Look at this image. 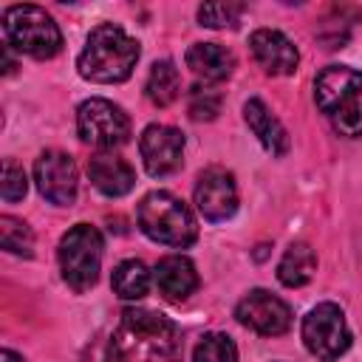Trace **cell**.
Segmentation results:
<instances>
[{
    "mask_svg": "<svg viewBox=\"0 0 362 362\" xmlns=\"http://www.w3.org/2000/svg\"><path fill=\"white\" fill-rule=\"evenodd\" d=\"M192 362H238V348L226 334H204L195 345Z\"/></svg>",
    "mask_w": 362,
    "mask_h": 362,
    "instance_id": "cell-23",
    "label": "cell"
},
{
    "mask_svg": "<svg viewBox=\"0 0 362 362\" xmlns=\"http://www.w3.org/2000/svg\"><path fill=\"white\" fill-rule=\"evenodd\" d=\"M0 246L11 255H23L28 257L34 252V232L25 221L20 218H11V215H3L0 218Z\"/></svg>",
    "mask_w": 362,
    "mask_h": 362,
    "instance_id": "cell-22",
    "label": "cell"
},
{
    "mask_svg": "<svg viewBox=\"0 0 362 362\" xmlns=\"http://www.w3.org/2000/svg\"><path fill=\"white\" fill-rule=\"evenodd\" d=\"M243 11H246L243 3H204L198 8V20L206 28H235Z\"/></svg>",
    "mask_w": 362,
    "mask_h": 362,
    "instance_id": "cell-24",
    "label": "cell"
},
{
    "mask_svg": "<svg viewBox=\"0 0 362 362\" xmlns=\"http://www.w3.org/2000/svg\"><path fill=\"white\" fill-rule=\"evenodd\" d=\"M314 99L337 133L362 136V74L348 65H328L314 79Z\"/></svg>",
    "mask_w": 362,
    "mask_h": 362,
    "instance_id": "cell-3",
    "label": "cell"
},
{
    "mask_svg": "<svg viewBox=\"0 0 362 362\" xmlns=\"http://www.w3.org/2000/svg\"><path fill=\"white\" fill-rule=\"evenodd\" d=\"M359 17H362V11L354 8V6H334V8L322 17L320 31H317L320 40L325 42V48H342V42L348 40L351 25H354Z\"/></svg>",
    "mask_w": 362,
    "mask_h": 362,
    "instance_id": "cell-21",
    "label": "cell"
},
{
    "mask_svg": "<svg viewBox=\"0 0 362 362\" xmlns=\"http://www.w3.org/2000/svg\"><path fill=\"white\" fill-rule=\"evenodd\" d=\"M34 181L42 198L68 206L76 198V164L62 150H45L34 164Z\"/></svg>",
    "mask_w": 362,
    "mask_h": 362,
    "instance_id": "cell-11",
    "label": "cell"
},
{
    "mask_svg": "<svg viewBox=\"0 0 362 362\" xmlns=\"http://www.w3.org/2000/svg\"><path fill=\"white\" fill-rule=\"evenodd\" d=\"M303 342L320 362H334L351 348L345 314L334 303H320L303 317Z\"/></svg>",
    "mask_w": 362,
    "mask_h": 362,
    "instance_id": "cell-7",
    "label": "cell"
},
{
    "mask_svg": "<svg viewBox=\"0 0 362 362\" xmlns=\"http://www.w3.org/2000/svg\"><path fill=\"white\" fill-rule=\"evenodd\" d=\"M156 286L170 303H184L198 288V272L189 257L184 255H167L156 266Z\"/></svg>",
    "mask_w": 362,
    "mask_h": 362,
    "instance_id": "cell-15",
    "label": "cell"
},
{
    "mask_svg": "<svg viewBox=\"0 0 362 362\" xmlns=\"http://www.w3.org/2000/svg\"><path fill=\"white\" fill-rule=\"evenodd\" d=\"M181 354L175 322L150 308H124L107 342V362H181Z\"/></svg>",
    "mask_w": 362,
    "mask_h": 362,
    "instance_id": "cell-1",
    "label": "cell"
},
{
    "mask_svg": "<svg viewBox=\"0 0 362 362\" xmlns=\"http://www.w3.org/2000/svg\"><path fill=\"white\" fill-rule=\"evenodd\" d=\"M88 175H90V184L102 195H110V198L127 195L133 189V184H136L133 167L124 158L113 156V153H96V156H90Z\"/></svg>",
    "mask_w": 362,
    "mask_h": 362,
    "instance_id": "cell-14",
    "label": "cell"
},
{
    "mask_svg": "<svg viewBox=\"0 0 362 362\" xmlns=\"http://www.w3.org/2000/svg\"><path fill=\"white\" fill-rule=\"evenodd\" d=\"M187 68L206 79V82H221L235 71V57L229 48L218 45V42H192L187 48Z\"/></svg>",
    "mask_w": 362,
    "mask_h": 362,
    "instance_id": "cell-17",
    "label": "cell"
},
{
    "mask_svg": "<svg viewBox=\"0 0 362 362\" xmlns=\"http://www.w3.org/2000/svg\"><path fill=\"white\" fill-rule=\"evenodd\" d=\"M243 119H246L249 130L257 136V141L266 147V153H272V156L288 153V133L280 124V119L266 107L263 99H249L243 105Z\"/></svg>",
    "mask_w": 362,
    "mask_h": 362,
    "instance_id": "cell-16",
    "label": "cell"
},
{
    "mask_svg": "<svg viewBox=\"0 0 362 362\" xmlns=\"http://www.w3.org/2000/svg\"><path fill=\"white\" fill-rule=\"evenodd\" d=\"M25 189H28V181H25L23 167L14 164L11 158H6V161H3V184H0V195H3V201L14 204V201H20V198L25 195Z\"/></svg>",
    "mask_w": 362,
    "mask_h": 362,
    "instance_id": "cell-26",
    "label": "cell"
},
{
    "mask_svg": "<svg viewBox=\"0 0 362 362\" xmlns=\"http://www.w3.org/2000/svg\"><path fill=\"white\" fill-rule=\"evenodd\" d=\"M195 206L212 223L229 221L238 212V187L232 173H226L223 167L204 170L195 184Z\"/></svg>",
    "mask_w": 362,
    "mask_h": 362,
    "instance_id": "cell-12",
    "label": "cell"
},
{
    "mask_svg": "<svg viewBox=\"0 0 362 362\" xmlns=\"http://www.w3.org/2000/svg\"><path fill=\"white\" fill-rule=\"evenodd\" d=\"M317 272V255L308 243H291L277 263V280L288 288L305 286Z\"/></svg>",
    "mask_w": 362,
    "mask_h": 362,
    "instance_id": "cell-18",
    "label": "cell"
},
{
    "mask_svg": "<svg viewBox=\"0 0 362 362\" xmlns=\"http://www.w3.org/2000/svg\"><path fill=\"white\" fill-rule=\"evenodd\" d=\"M147 99L158 107H167L178 99L181 93V76H178V68L175 62L170 59H161V62H153L150 68V76H147Z\"/></svg>",
    "mask_w": 362,
    "mask_h": 362,
    "instance_id": "cell-19",
    "label": "cell"
},
{
    "mask_svg": "<svg viewBox=\"0 0 362 362\" xmlns=\"http://www.w3.org/2000/svg\"><path fill=\"white\" fill-rule=\"evenodd\" d=\"M150 288V272L141 260L130 257L113 269V291L122 300H141Z\"/></svg>",
    "mask_w": 362,
    "mask_h": 362,
    "instance_id": "cell-20",
    "label": "cell"
},
{
    "mask_svg": "<svg viewBox=\"0 0 362 362\" xmlns=\"http://www.w3.org/2000/svg\"><path fill=\"white\" fill-rule=\"evenodd\" d=\"M235 317L240 325L252 328L260 337H280L291 328V308L280 297H274L272 291H263V288L249 291L238 303Z\"/></svg>",
    "mask_w": 362,
    "mask_h": 362,
    "instance_id": "cell-9",
    "label": "cell"
},
{
    "mask_svg": "<svg viewBox=\"0 0 362 362\" xmlns=\"http://www.w3.org/2000/svg\"><path fill=\"white\" fill-rule=\"evenodd\" d=\"M102 252H105L102 235L90 223H76L62 235V240H59V269H62V280L76 294L88 291L99 280Z\"/></svg>",
    "mask_w": 362,
    "mask_h": 362,
    "instance_id": "cell-6",
    "label": "cell"
},
{
    "mask_svg": "<svg viewBox=\"0 0 362 362\" xmlns=\"http://www.w3.org/2000/svg\"><path fill=\"white\" fill-rule=\"evenodd\" d=\"M76 133L93 147H119L130 139V119L110 99L93 96L76 110Z\"/></svg>",
    "mask_w": 362,
    "mask_h": 362,
    "instance_id": "cell-8",
    "label": "cell"
},
{
    "mask_svg": "<svg viewBox=\"0 0 362 362\" xmlns=\"http://www.w3.org/2000/svg\"><path fill=\"white\" fill-rule=\"evenodd\" d=\"M136 218H139V229L150 240L164 243V246L187 249L198 238V226H195V218H192L189 206L181 198H175L173 192H164V189L147 192L139 204Z\"/></svg>",
    "mask_w": 362,
    "mask_h": 362,
    "instance_id": "cell-4",
    "label": "cell"
},
{
    "mask_svg": "<svg viewBox=\"0 0 362 362\" xmlns=\"http://www.w3.org/2000/svg\"><path fill=\"white\" fill-rule=\"evenodd\" d=\"M0 362H25V359H23L20 354H14V351H8V348H6V351L0 354Z\"/></svg>",
    "mask_w": 362,
    "mask_h": 362,
    "instance_id": "cell-27",
    "label": "cell"
},
{
    "mask_svg": "<svg viewBox=\"0 0 362 362\" xmlns=\"http://www.w3.org/2000/svg\"><path fill=\"white\" fill-rule=\"evenodd\" d=\"M136 62H139V42L124 28L113 23H102L88 34L76 68L79 76L88 82L110 85V82H124L133 74Z\"/></svg>",
    "mask_w": 362,
    "mask_h": 362,
    "instance_id": "cell-2",
    "label": "cell"
},
{
    "mask_svg": "<svg viewBox=\"0 0 362 362\" xmlns=\"http://www.w3.org/2000/svg\"><path fill=\"white\" fill-rule=\"evenodd\" d=\"M144 170L153 178L173 175L184 161V136L170 124H150L139 139Z\"/></svg>",
    "mask_w": 362,
    "mask_h": 362,
    "instance_id": "cell-10",
    "label": "cell"
},
{
    "mask_svg": "<svg viewBox=\"0 0 362 362\" xmlns=\"http://www.w3.org/2000/svg\"><path fill=\"white\" fill-rule=\"evenodd\" d=\"M249 48H252V57L257 59V65H260L266 74L288 76V74L297 71L300 54H297L294 42H291L283 31L257 28V31L249 37Z\"/></svg>",
    "mask_w": 362,
    "mask_h": 362,
    "instance_id": "cell-13",
    "label": "cell"
},
{
    "mask_svg": "<svg viewBox=\"0 0 362 362\" xmlns=\"http://www.w3.org/2000/svg\"><path fill=\"white\" fill-rule=\"evenodd\" d=\"M3 34L8 48L28 54L34 59H51L62 48V34L51 14L31 3L8 6L3 14Z\"/></svg>",
    "mask_w": 362,
    "mask_h": 362,
    "instance_id": "cell-5",
    "label": "cell"
},
{
    "mask_svg": "<svg viewBox=\"0 0 362 362\" xmlns=\"http://www.w3.org/2000/svg\"><path fill=\"white\" fill-rule=\"evenodd\" d=\"M221 93L209 85H195L189 90V99H187V110L195 122H212L218 113H221Z\"/></svg>",
    "mask_w": 362,
    "mask_h": 362,
    "instance_id": "cell-25",
    "label": "cell"
}]
</instances>
